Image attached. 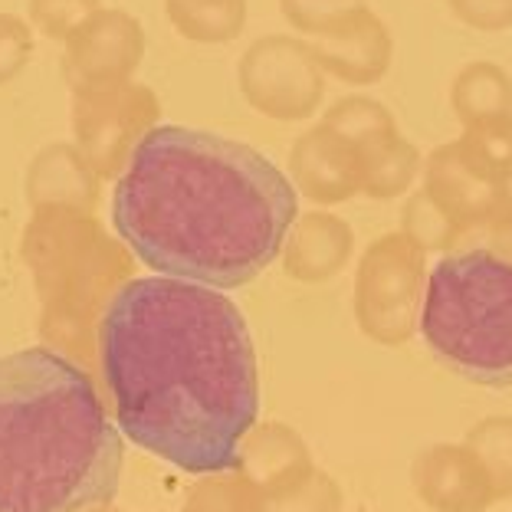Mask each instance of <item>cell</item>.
<instances>
[{
	"label": "cell",
	"instance_id": "6da1fadb",
	"mask_svg": "<svg viewBox=\"0 0 512 512\" xmlns=\"http://www.w3.org/2000/svg\"><path fill=\"white\" fill-rule=\"evenodd\" d=\"M96 358L119 430L188 473L240 460L260 407L250 325L227 293L128 279L99 322Z\"/></svg>",
	"mask_w": 512,
	"mask_h": 512
},
{
	"label": "cell",
	"instance_id": "7a4b0ae2",
	"mask_svg": "<svg viewBox=\"0 0 512 512\" xmlns=\"http://www.w3.org/2000/svg\"><path fill=\"white\" fill-rule=\"evenodd\" d=\"M296 217L293 181L263 151L191 125L145 135L112 191V230L138 263L220 293L253 283Z\"/></svg>",
	"mask_w": 512,
	"mask_h": 512
},
{
	"label": "cell",
	"instance_id": "3957f363",
	"mask_svg": "<svg viewBox=\"0 0 512 512\" xmlns=\"http://www.w3.org/2000/svg\"><path fill=\"white\" fill-rule=\"evenodd\" d=\"M119 473V424L83 365L46 345L0 355V512L102 506Z\"/></svg>",
	"mask_w": 512,
	"mask_h": 512
},
{
	"label": "cell",
	"instance_id": "277c9868",
	"mask_svg": "<svg viewBox=\"0 0 512 512\" xmlns=\"http://www.w3.org/2000/svg\"><path fill=\"white\" fill-rule=\"evenodd\" d=\"M23 263L40 299L46 348L86 365L96 355L99 322L132 279V250L92 211L37 207L20 240Z\"/></svg>",
	"mask_w": 512,
	"mask_h": 512
},
{
	"label": "cell",
	"instance_id": "5b68a950",
	"mask_svg": "<svg viewBox=\"0 0 512 512\" xmlns=\"http://www.w3.org/2000/svg\"><path fill=\"white\" fill-rule=\"evenodd\" d=\"M421 332L437 362L490 388L512 384V260L490 250L444 256L427 276Z\"/></svg>",
	"mask_w": 512,
	"mask_h": 512
},
{
	"label": "cell",
	"instance_id": "8992f818",
	"mask_svg": "<svg viewBox=\"0 0 512 512\" xmlns=\"http://www.w3.org/2000/svg\"><path fill=\"white\" fill-rule=\"evenodd\" d=\"M73 145L102 181H115L135 148L161 125V102L145 83H112L73 89Z\"/></svg>",
	"mask_w": 512,
	"mask_h": 512
},
{
	"label": "cell",
	"instance_id": "52a82bcc",
	"mask_svg": "<svg viewBox=\"0 0 512 512\" xmlns=\"http://www.w3.org/2000/svg\"><path fill=\"white\" fill-rule=\"evenodd\" d=\"M325 79L312 43L296 33H266L237 63L243 102L276 122L312 119L325 99Z\"/></svg>",
	"mask_w": 512,
	"mask_h": 512
},
{
	"label": "cell",
	"instance_id": "ba28073f",
	"mask_svg": "<svg viewBox=\"0 0 512 512\" xmlns=\"http://www.w3.org/2000/svg\"><path fill=\"white\" fill-rule=\"evenodd\" d=\"M142 60L145 30L138 17L119 7H99L63 43V79L69 89L128 83Z\"/></svg>",
	"mask_w": 512,
	"mask_h": 512
},
{
	"label": "cell",
	"instance_id": "9c48e42d",
	"mask_svg": "<svg viewBox=\"0 0 512 512\" xmlns=\"http://www.w3.org/2000/svg\"><path fill=\"white\" fill-rule=\"evenodd\" d=\"M312 50L325 76L355 89L378 86L394 63L391 27L371 7L332 37L312 40Z\"/></svg>",
	"mask_w": 512,
	"mask_h": 512
},
{
	"label": "cell",
	"instance_id": "30bf717a",
	"mask_svg": "<svg viewBox=\"0 0 512 512\" xmlns=\"http://www.w3.org/2000/svg\"><path fill=\"white\" fill-rule=\"evenodd\" d=\"M499 174L470 148L467 138L440 145L427 161V197L447 214H483L499 201Z\"/></svg>",
	"mask_w": 512,
	"mask_h": 512
},
{
	"label": "cell",
	"instance_id": "8fae6325",
	"mask_svg": "<svg viewBox=\"0 0 512 512\" xmlns=\"http://www.w3.org/2000/svg\"><path fill=\"white\" fill-rule=\"evenodd\" d=\"M289 168L302 194H309L312 201H342L362 188L365 155L316 125L293 145Z\"/></svg>",
	"mask_w": 512,
	"mask_h": 512
},
{
	"label": "cell",
	"instance_id": "7c38bea8",
	"mask_svg": "<svg viewBox=\"0 0 512 512\" xmlns=\"http://www.w3.org/2000/svg\"><path fill=\"white\" fill-rule=\"evenodd\" d=\"M102 178L89 168L83 151L66 142H53L37 151L27 168V201L30 211L37 207H73V211H92L99 204Z\"/></svg>",
	"mask_w": 512,
	"mask_h": 512
},
{
	"label": "cell",
	"instance_id": "4fadbf2b",
	"mask_svg": "<svg viewBox=\"0 0 512 512\" xmlns=\"http://www.w3.org/2000/svg\"><path fill=\"white\" fill-rule=\"evenodd\" d=\"M450 109L467 132L512 122V76L493 60H473L450 79Z\"/></svg>",
	"mask_w": 512,
	"mask_h": 512
},
{
	"label": "cell",
	"instance_id": "5bb4252c",
	"mask_svg": "<svg viewBox=\"0 0 512 512\" xmlns=\"http://www.w3.org/2000/svg\"><path fill=\"white\" fill-rule=\"evenodd\" d=\"M247 0H165V17L188 43L224 46L247 27Z\"/></svg>",
	"mask_w": 512,
	"mask_h": 512
},
{
	"label": "cell",
	"instance_id": "9a60e30c",
	"mask_svg": "<svg viewBox=\"0 0 512 512\" xmlns=\"http://www.w3.org/2000/svg\"><path fill=\"white\" fill-rule=\"evenodd\" d=\"M319 125L335 138H342L345 145L362 151V155L391 145L398 138V125H394L391 109L381 106L371 96H345L339 102H332Z\"/></svg>",
	"mask_w": 512,
	"mask_h": 512
},
{
	"label": "cell",
	"instance_id": "2e32d148",
	"mask_svg": "<svg viewBox=\"0 0 512 512\" xmlns=\"http://www.w3.org/2000/svg\"><path fill=\"white\" fill-rule=\"evenodd\" d=\"M365 0H279V14L302 40H322L365 14Z\"/></svg>",
	"mask_w": 512,
	"mask_h": 512
},
{
	"label": "cell",
	"instance_id": "e0dca14e",
	"mask_svg": "<svg viewBox=\"0 0 512 512\" xmlns=\"http://www.w3.org/2000/svg\"><path fill=\"white\" fill-rule=\"evenodd\" d=\"M421 168V155L411 142H404L398 135L391 145L375 148L365 155V174H362V188L375 197H388L404 191L411 178Z\"/></svg>",
	"mask_w": 512,
	"mask_h": 512
},
{
	"label": "cell",
	"instance_id": "ac0fdd59",
	"mask_svg": "<svg viewBox=\"0 0 512 512\" xmlns=\"http://www.w3.org/2000/svg\"><path fill=\"white\" fill-rule=\"evenodd\" d=\"M102 7V0H27V20L46 40L66 43Z\"/></svg>",
	"mask_w": 512,
	"mask_h": 512
},
{
	"label": "cell",
	"instance_id": "d6986e66",
	"mask_svg": "<svg viewBox=\"0 0 512 512\" xmlns=\"http://www.w3.org/2000/svg\"><path fill=\"white\" fill-rule=\"evenodd\" d=\"M33 46H37V40H33L30 20L17 14H0V86L14 83L30 66Z\"/></svg>",
	"mask_w": 512,
	"mask_h": 512
},
{
	"label": "cell",
	"instance_id": "ffe728a7",
	"mask_svg": "<svg viewBox=\"0 0 512 512\" xmlns=\"http://www.w3.org/2000/svg\"><path fill=\"white\" fill-rule=\"evenodd\" d=\"M447 10L476 33L512 30V0H447Z\"/></svg>",
	"mask_w": 512,
	"mask_h": 512
},
{
	"label": "cell",
	"instance_id": "44dd1931",
	"mask_svg": "<svg viewBox=\"0 0 512 512\" xmlns=\"http://www.w3.org/2000/svg\"><path fill=\"white\" fill-rule=\"evenodd\" d=\"M499 191H503L506 197H512V165L503 174H499Z\"/></svg>",
	"mask_w": 512,
	"mask_h": 512
},
{
	"label": "cell",
	"instance_id": "7402d4cb",
	"mask_svg": "<svg viewBox=\"0 0 512 512\" xmlns=\"http://www.w3.org/2000/svg\"><path fill=\"white\" fill-rule=\"evenodd\" d=\"M83 512H115V509H109L106 503H102V506H89V509H83Z\"/></svg>",
	"mask_w": 512,
	"mask_h": 512
}]
</instances>
